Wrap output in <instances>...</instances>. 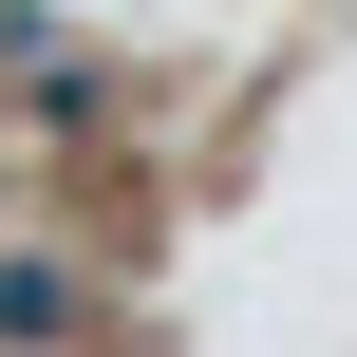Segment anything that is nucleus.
<instances>
[{"instance_id":"nucleus-1","label":"nucleus","mask_w":357,"mask_h":357,"mask_svg":"<svg viewBox=\"0 0 357 357\" xmlns=\"http://www.w3.org/2000/svg\"><path fill=\"white\" fill-rule=\"evenodd\" d=\"M56 320H75V282L56 264H0V339H56Z\"/></svg>"}]
</instances>
